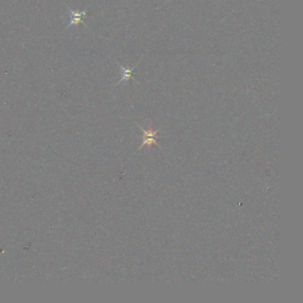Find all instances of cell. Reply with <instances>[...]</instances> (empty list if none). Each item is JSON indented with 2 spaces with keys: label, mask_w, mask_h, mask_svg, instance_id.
Listing matches in <instances>:
<instances>
[{
  "label": "cell",
  "mask_w": 303,
  "mask_h": 303,
  "mask_svg": "<svg viewBox=\"0 0 303 303\" xmlns=\"http://www.w3.org/2000/svg\"><path fill=\"white\" fill-rule=\"evenodd\" d=\"M68 12H69V15H70V22H69V24H68L67 28H69V27L74 26V25L79 24L80 22H83L84 18L87 17V12L86 10L80 12V13H76V12H74L70 8H68Z\"/></svg>",
  "instance_id": "7a4b0ae2"
},
{
  "label": "cell",
  "mask_w": 303,
  "mask_h": 303,
  "mask_svg": "<svg viewBox=\"0 0 303 303\" xmlns=\"http://www.w3.org/2000/svg\"><path fill=\"white\" fill-rule=\"evenodd\" d=\"M141 129L143 131V143H142V146L139 148V150L142 149V147L145 146V145H148L151 148L152 144H156V138H157L156 134H157L158 131H153L152 129L149 131H145L142 128Z\"/></svg>",
  "instance_id": "6da1fadb"
},
{
  "label": "cell",
  "mask_w": 303,
  "mask_h": 303,
  "mask_svg": "<svg viewBox=\"0 0 303 303\" xmlns=\"http://www.w3.org/2000/svg\"><path fill=\"white\" fill-rule=\"evenodd\" d=\"M121 68L124 70V77H123L122 79L119 81V83H121L123 80H127L128 78H130V77H131V74H132L131 72L132 71V69H130V70H129V69H125L123 67H121Z\"/></svg>",
  "instance_id": "3957f363"
}]
</instances>
